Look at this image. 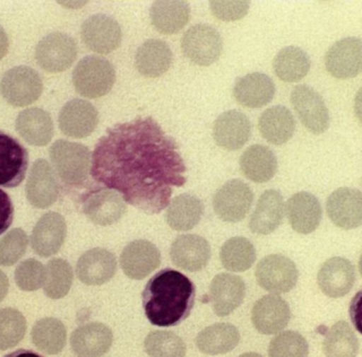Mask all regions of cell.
<instances>
[{"label": "cell", "mask_w": 362, "mask_h": 357, "mask_svg": "<svg viewBox=\"0 0 362 357\" xmlns=\"http://www.w3.org/2000/svg\"><path fill=\"white\" fill-rule=\"evenodd\" d=\"M177 147L152 120L110 128L95 146L91 175L148 214L170 205L172 189L185 182Z\"/></svg>", "instance_id": "cell-1"}, {"label": "cell", "mask_w": 362, "mask_h": 357, "mask_svg": "<svg viewBox=\"0 0 362 357\" xmlns=\"http://www.w3.org/2000/svg\"><path fill=\"white\" fill-rule=\"evenodd\" d=\"M195 294L189 277L176 270H161L148 280L142 293L146 318L163 328L178 326L191 314Z\"/></svg>", "instance_id": "cell-2"}, {"label": "cell", "mask_w": 362, "mask_h": 357, "mask_svg": "<svg viewBox=\"0 0 362 357\" xmlns=\"http://www.w3.org/2000/svg\"><path fill=\"white\" fill-rule=\"evenodd\" d=\"M76 92L87 99H99L107 95L116 83V70L107 59L88 55L78 61L72 72Z\"/></svg>", "instance_id": "cell-3"}, {"label": "cell", "mask_w": 362, "mask_h": 357, "mask_svg": "<svg viewBox=\"0 0 362 357\" xmlns=\"http://www.w3.org/2000/svg\"><path fill=\"white\" fill-rule=\"evenodd\" d=\"M53 169L69 186H80L88 178L91 154L88 147L76 142L57 140L49 150Z\"/></svg>", "instance_id": "cell-4"}, {"label": "cell", "mask_w": 362, "mask_h": 357, "mask_svg": "<svg viewBox=\"0 0 362 357\" xmlns=\"http://www.w3.org/2000/svg\"><path fill=\"white\" fill-rule=\"evenodd\" d=\"M42 89L44 85L40 74L28 66L11 68L0 83L2 97L15 107L31 105L40 99Z\"/></svg>", "instance_id": "cell-5"}, {"label": "cell", "mask_w": 362, "mask_h": 357, "mask_svg": "<svg viewBox=\"0 0 362 357\" xmlns=\"http://www.w3.org/2000/svg\"><path fill=\"white\" fill-rule=\"evenodd\" d=\"M183 54L198 66L212 65L223 52V40L215 28L204 23L189 28L181 40Z\"/></svg>", "instance_id": "cell-6"}, {"label": "cell", "mask_w": 362, "mask_h": 357, "mask_svg": "<svg viewBox=\"0 0 362 357\" xmlns=\"http://www.w3.org/2000/svg\"><path fill=\"white\" fill-rule=\"evenodd\" d=\"M78 56V46L74 37L54 32L40 40L35 50V59L45 71L59 73L69 69Z\"/></svg>", "instance_id": "cell-7"}, {"label": "cell", "mask_w": 362, "mask_h": 357, "mask_svg": "<svg viewBox=\"0 0 362 357\" xmlns=\"http://www.w3.org/2000/svg\"><path fill=\"white\" fill-rule=\"evenodd\" d=\"M257 284L274 294L291 292L298 282L299 272L295 262L280 254L264 257L255 270Z\"/></svg>", "instance_id": "cell-8"}, {"label": "cell", "mask_w": 362, "mask_h": 357, "mask_svg": "<svg viewBox=\"0 0 362 357\" xmlns=\"http://www.w3.org/2000/svg\"><path fill=\"white\" fill-rule=\"evenodd\" d=\"M252 189L243 181L230 180L213 197L215 214L225 222L238 223L248 214L252 205Z\"/></svg>", "instance_id": "cell-9"}, {"label": "cell", "mask_w": 362, "mask_h": 357, "mask_svg": "<svg viewBox=\"0 0 362 357\" xmlns=\"http://www.w3.org/2000/svg\"><path fill=\"white\" fill-rule=\"evenodd\" d=\"M291 105L310 133L321 135L329 127V111L325 99L312 87L299 85L291 95Z\"/></svg>", "instance_id": "cell-10"}, {"label": "cell", "mask_w": 362, "mask_h": 357, "mask_svg": "<svg viewBox=\"0 0 362 357\" xmlns=\"http://www.w3.org/2000/svg\"><path fill=\"white\" fill-rule=\"evenodd\" d=\"M81 37L89 50L100 54H110L120 46L122 30L112 17L95 14L83 23Z\"/></svg>", "instance_id": "cell-11"}, {"label": "cell", "mask_w": 362, "mask_h": 357, "mask_svg": "<svg viewBox=\"0 0 362 357\" xmlns=\"http://www.w3.org/2000/svg\"><path fill=\"white\" fill-rule=\"evenodd\" d=\"M327 71L339 80H348L362 72V40L358 37L342 38L336 42L325 54Z\"/></svg>", "instance_id": "cell-12"}, {"label": "cell", "mask_w": 362, "mask_h": 357, "mask_svg": "<svg viewBox=\"0 0 362 357\" xmlns=\"http://www.w3.org/2000/svg\"><path fill=\"white\" fill-rule=\"evenodd\" d=\"M25 195L29 203L40 210L50 207L59 199L57 175L45 159H38L32 165L25 184Z\"/></svg>", "instance_id": "cell-13"}, {"label": "cell", "mask_w": 362, "mask_h": 357, "mask_svg": "<svg viewBox=\"0 0 362 357\" xmlns=\"http://www.w3.org/2000/svg\"><path fill=\"white\" fill-rule=\"evenodd\" d=\"M28 167V150L12 135L0 131V186H19L25 180Z\"/></svg>", "instance_id": "cell-14"}, {"label": "cell", "mask_w": 362, "mask_h": 357, "mask_svg": "<svg viewBox=\"0 0 362 357\" xmlns=\"http://www.w3.org/2000/svg\"><path fill=\"white\" fill-rule=\"evenodd\" d=\"M67 224L59 212H50L37 221L31 235L32 250L42 258L57 254L65 242Z\"/></svg>", "instance_id": "cell-15"}, {"label": "cell", "mask_w": 362, "mask_h": 357, "mask_svg": "<svg viewBox=\"0 0 362 357\" xmlns=\"http://www.w3.org/2000/svg\"><path fill=\"white\" fill-rule=\"evenodd\" d=\"M98 123L97 108L85 99H71L59 112V129L67 137L76 139L88 137L97 128Z\"/></svg>", "instance_id": "cell-16"}, {"label": "cell", "mask_w": 362, "mask_h": 357, "mask_svg": "<svg viewBox=\"0 0 362 357\" xmlns=\"http://www.w3.org/2000/svg\"><path fill=\"white\" fill-rule=\"evenodd\" d=\"M160 250L148 240H135L125 246L120 256L123 272L131 279L141 280L158 269Z\"/></svg>", "instance_id": "cell-17"}, {"label": "cell", "mask_w": 362, "mask_h": 357, "mask_svg": "<svg viewBox=\"0 0 362 357\" xmlns=\"http://www.w3.org/2000/svg\"><path fill=\"white\" fill-rule=\"evenodd\" d=\"M327 212L340 229H354L362 225V193L358 189L341 187L334 191L327 202Z\"/></svg>", "instance_id": "cell-18"}, {"label": "cell", "mask_w": 362, "mask_h": 357, "mask_svg": "<svg viewBox=\"0 0 362 357\" xmlns=\"http://www.w3.org/2000/svg\"><path fill=\"white\" fill-rule=\"evenodd\" d=\"M291 308L278 295H266L253 305L251 320L261 334L274 335L286 328L291 320Z\"/></svg>", "instance_id": "cell-19"}, {"label": "cell", "mask_w": 362, "mask_h": 357, "mask_svg": "<svg viewBox=\"0 0 362 357\" xmlns=\"http://www.w3.org/2000/svg\"><path fill=\"white\" fill-rule=\"evenodd\" d=\"M83 212L95 224L108 226L122 218L127 212V203L118 191L102 189L87 195L83 203Z\"/></svg>", "instance_id": "cell-20"}, {"label": "cell", "mask_w": 362, "mask_h": 357, "mask_svg": "<svg viewBox=\"0 0 362 357\" xmlns=\"http://www.w3.org/2000/svg\"><path fill=\"white\" fill-rule=\"evenodd\" d=\"M245 295L244 280L233 274H218L211 282L210 301L213 311L219 317H226L235 311L244 301Z\"/></svg>", "instance_id": "cell-21"}, {"label": "cell", "mask_w": 362, "mask_h": 357, "mask_svg": "<svg viewBox=\"0 0 362 357\" xmlns=\"http://www.w3.org/2000/svg\"><path fill=\"white\" fill-rule=\"evenodd\" d=\"M76 276L87 286H102L114 278L117 272L115 255L105 248L87 250L76 263Z\"/></svg>", "instance_id": "cell-22"}, {"label": "cell", "mask_w": 362, "mask_h": 357, "mask_svg": "<svg viewBox=\"0 0 362 357\" xmlns=\"http://www.w3.org/2000/svg\"><path fill=\"white\" fill-rule=\"evenodd\" d=\"M251 123L246 114L238 110L223 112L213 127L215 143L223 150H240L250 139Z\"/></svg>", "instance_id": "cell-23"}, {"label": "cell", "mask_w": 362, "mask_h": 357, "mask_svg": "<svg viewBox=\"0 0 362 357\" xmlns=\"http://www.w3.org/2000/svg\"><path fill=\"white\" fill-rule=\"evenodd\" d=\"M355 279L354 265L341 257H334L325 261L318 273L321 291L332 298L346 296L352 290Z\"/></svg>", "instance_id": "cell-24"}, {"label": "cell", "mask_w": 362, "mask_h": 357, "mask_svg": "<svg viewBox=\"0 0 362 357\" xmlns=\"http://www.w3.org/2000/svg\"><path fill=\"white\" fill-rule=\"evenodd\" d=\"M172 261L187 272H198L206 267L211 258V246L198 235H181L171 246Z\"/></svg>", "instance_id": "cell-25"}, {"label": "cell", "mask_w": 362, "mask_h": 357, "mask_svg": "<svg viewBox=\"0 0 362 357\" xmlns=\"http://www.w3.org/2000/svg\"><path fill=\"white\" fill-rule=\"evenodd\" d=\"M114 334L101 322H90L78 327L70 337L72 350L81 357L105 356L112 346Z\"/></svg>", "instance_id": "cell-26"}, {"label": "cell", "mask_w": 362, "mask_h": 357, "mask_svg": "<svg viewBox=\"0 0 362 357\" xmlns=\"http://www.w3.org/2000/svg\"><path fill=\"white\" fill-rule=\"evenodd\" d=\"M286 212L293 231L304 235L316 231L322 219L320 202L306 191L295 193L287 201Z\"/></svg>", "instance_id": "cell-27"}, {"label": "cell", "mask_w": 362, "mask_h": 357, "mask_svg": "<svg viewBox=\"0 0 362 357\" xmlns=\"http://www.w3.org/2000/svg\"><path fill=\"white\" fill-rule=\"evenodd\" d=\"M276 85L264 73L253 72L235 80L233 95L240 105L248 108H261L274 99Z\"/></svg>", "instance_id": "cell-28"}, {"label": "cell", "mask_w": 362, "mask_h": 357, "mask_svg": "<svg viewBox=\"0 0 362 357\" xmlns=\"http://www.w3.org/2000/svg\"><path fill=\"white\" fill-rule=\"evenodd\" d=\"M284 214L283 195L278 190L269 189L259 197L257 207L251 216L249 227L252 233L257 235H269L280 226Z\"/></svg>", "instance_id": "cell-29"}, {"label": "cell", "mask_w": 362, "mask_h": 357, "mask_svg": "<svg viewBox=\"0 0 362 357\" xmlns=\"http://www.w3.org/2000/svg\"><path fill=\"white\" fill-rule=\"evenodd\" d=\"M15 127L28 144L36 147L50 143L54 131L50 114L40 108H28L21 111L17 116Z\"/></svg>", "instance_id": "cell-30"}, {"label": "cell", "mask_w": 362, "mask_h": 357, "mask_svg": "<svg viewBox=\"0 0 362 357\" xmlns=\"http://www.w3.org/2000/svg\"><path fill=\"white\" fill-rule=\"evenodd\" d=\"M172 61L173 53L169 44L163 40H146L136 52V69L146 78H159L167 73Z\"/></svg>", "instance_id": "cell-31"}, {"label": "cell", "mask_w": 362, "mask_h": 357, "mask_svg": "<svg viewBox=\"0 0 362 357\" xmlns=\"http://www.w3.org/2000/svg\"><path fill=\"white\" fill-rule=\"evenodd\" d=\"M259 129L266 141L274 145H283L295 133V118L285 106H274L262 114Z\"/></svg>", "instance_id": "cell-32"}, {"label": "cell", "mask_w": 362, "mask_h": 357, "mask_svg": "<svg viewBox=\"0 0 362 357\" xmlns=\"http://www.w3.org/2000/svg\"><path fill=\"white\" fill-rule=\"evenodd\" d=\"M240 171L245 177L255 183L272 180L278 171V160L270 148L252 145L245 150L240 159Z\"/></svg>", "instance_id": "cell-33"}, {"label": "cell", "mask_w": 362, "mask_h": 357, "mask_svg": "<svg viewBox=\"0 0 362 357\" xmlns=\"http://www.w3.org/2000/svg\"><path fill=\"white\" fill-rule=\"evenodd\" d=\"M240 341V335L236 327L219 322L204 329L196 337V346L202 353L221 356L235 349Z\"/></svg>", "instance_id": "cell-34"}, {"label": "cell", "mask_w": 362, "mask_h": 357, "mask_svg": "<svg viewBox=\"0 0 362 357\" xmlns=\"http://www.w3.org/2000/svg\"><path fill=\"white\" fill-rule=\"evenodd\" d=\"M189 4L185 1H155L151 6L150 17L157 31L176 34L189 23Z\"/></svg>", "instance_id": "cell-35"}, {"label": "cell", "mask_w": 362, "mask_h": 357, "mask_svg": "<svg viewBox=\"0 0 362 357\" xmlns=\"http://www.w3.org/2000/svg\"><path fill=\"white\" fill-rule=\"evenodd\" d=\"M204 210L202 200L189 193H181L172 200L168 207V224L174 231H189L200 222Z\"/></svg>", "instance_id": "cell-36"}, {"label": "cell", "mask_w": 362, "mask_h": 357, "mask_svg": "<svg viewBox=\"0 0 362 357\" xmlns=\"http://www.w3.org/2000/svg\"><path fill=\"white\" fill-rule=\"evenodd\" d=\"M310 69V56L299 47H285L274 59V73L283 82H299L308 75Z\"/></svg>", "instance_id": "cell-37"}, {"label": "cell", "mask_w": 362, "mask_h": 357, "mask_svg": "<svg viewBox=\"0 0 362 357\" xmlns=\"http://www.w3.org/2000/svg\"><path fill=\"white\" fill-rule=\"evenodd\" d=\"M32 343L49 356L61 353L67 341V330L57 318L46 317L35 322L31 331Z\"/></svg>", "instance_id": "cell-38"}, {"label": "cell", "mask_w": 362, "mask_h": 357, "mask_svg": "<svg viewBox=\"0 0 362 357\" xmlns=\"http://www.w3.org/2000/svg\"><path fill=\"white\" fill-rule=\"evenodd\" d=\"M257 259L255 246L247 238L233 237L221 246V261L226 270L242 273L252 267Z\"/></svg>", "instance_id": "cell-39"}, {"label": "cell", "mask_w": 362, "mask_h": 357, "mask_svg": "<svg viewBox=\"0 0 362 357\" xmlns=\"http://www.w3.org/2000/svg\"><path fill=\"white\" fill-rule=\"evenodd\" d=\"M323 351L327 357H356L359 341L350 325L338 322L325 335Z\"/></svg>", "instance_id": "cell-40"}, {"label": "cell", "mask_w": 362, "mask_h": 357, "mask_svg": "<svg viewBox=\"0 0 362 357\" xmlns=\"http://www.w3.org/2000/svg\"><path fill=\"white\" fill-rule=\"evenodd\" d=\"M74 284V271L69 262L62 258L49 261L46 265L44 292L51 299H61L69 293Z\"/></svg>", "instance_id": "cell-41"}, {"label": "cell", "mask_w": 362, "mask_h": 357, "mask_svg": "<svg viewBox=\"0 0 362 357\" xmlns=\"http://www.w3.org/2000/svg\"><path fill=\"white\" fill-rule=\"evenodd\" d=\"M25 331L27 320L21 312L13 308L0 310V351L18 345L25 337Z\"/></svg>", "instance_id": "cell-42"}, {"label": "cell", "mask_w": 362, "mask_h": 357, "mask_svg": "<svg viewBox=\"0 0 362 357\" xmlns=\"http://www.w3.org/2000/svg\"><path fill=\"white\" fill-rule=\"evenodd\" d=\"M144 348L150 357H185L187 347L175 333L154 331L146 337Z\"/></svg>", "instance_id": "cell-43"}, {"label": "cell", "mask_w": 362, "mask_h": 357, "mask_svg": "<svg viewBox=\"0 0 362 357\" xmlns=\"http://www.w3.org/2000/svg\"><path fill=\"white\" fill-rule=\"evenodd\" d=\"M310 353L308 341L300 333L285 331L270 341L269 357H308Z\"/></svg>", "instance_id": "cell-44"}, {"label": "cell", "mask_w": 362, "mask_h": 357, "mask_svg": "<svg viewBox=\"0 0 362 357\" xmlns=\"http://www.w3.org/2000/svg\"><path fill=\"white\" fill-rule=\"evenodd\" d=\"M27 234L21 229H14L8 231L0 240V265L12 267L16 265L27 252Z\"/></svg>", "instance_id": "cell-45"}, {"label": "cell", "mask_w": 362, "mask_h": 357, "mask_svg": "<svg viewBox=\"0 0 362 357\" xmlns=\"http://www.w3.org/2000/svg\"><path fill=\"white\" fill-rule=\"evenodd\" d=\"M15 282L21 291L34 292L44 286L46 267L36 259H27L15 270Z\"/></svg>", "instance_id": "cell-46"}, {"label": "cell", "mask_w": 362, "mask_h": 357, "mask_svg": "<svg viewBox=\"0 0 362 357\" xmlns=\"http://www.w3.org/2000/svg\"><path fill=\"white\" fill-rule=\"evenodd\" d=\"M250 4L248 1H211L212 14L219 20L235 21L246 16Z\"/></svg>", "instance_id": "cell-47"}, {"label": "cell", "mask_w": 362, "mask_h": 357, "mask_svg": "<svg viewBox=\"0 0 362 357\" xmlns=\"http://www.w3.org/2000/svg\"><path fill=\"white\" fill-rule=\"evenodd\" d=\"M14 218V206L10 195L0 189V235L8 231Z\"/></svg>", "instance_id": "cell-48"}, {"label": "cell", "mask_w": 362, "mask_h": 357, "mask_svg": "<svg viewBox=\"0 0 362 357\" xmlns=\"http://www.w3.org/2000/svg\"><path fill=\"white\" fill-rule=\"evenodd\" d=\"M350 317L355 329L362 335V290L351 301Z\"/></svg>", "instance_id": "cell-49"}, {"label": "cell", "mask_w": 362, "mask_h": 357, "mask_svg": "<svg viewBox=\"0 0 362 357\" xmlns=\"http://www.w3.org/2000/svg\"><path fill=\"white\" fill-rule=\"evenodd\" d=\"M8 37L6 32L4 31V28L0 25V59L6 56L8 51Z\"/></svg>", "instance_id": "cell-50"}, {"label": "cell", "mask_w": 362, "mask_h": 357, "mask_svg": "<svg viewBox=\"0 0 362 357\" xmlns=\"http://www.w3.org/2000/svg\"><path fill=\"white\" fill-rule=\"evenodd\" d=\"M8 291V279L4 272L0 271V303L6 298Z\"/></svg>", "instance_id": "cell-51"}, {"label": "cell", "mask_w": 362, "mask_h": 357, "mask_svg": "<svg viewBox=\"0 0 362 357\" xmlns=\"http://www.w3.org/2000/svg\"><path fill=\"white\" fill-rule=\"evenodd\" d=\"M354 110L358 120L362 123V87L357 92L354 101Z\"/></svg>", "instance_id": "cell-52"}, {"label": "cell", "mask_w": 362, "mask_h": 357, "mask_svg": "<svg viewBox=\"0 0 362 357\" xmlns=\"http://www.w3.org/2000/svg\"><path fill=\"white\" fill-rule=\"evenodd\" d=\"M4 357H42L31 350L19 349Z\"/></svg>", "instance_id": "cell-53"}, {"label": "cell", "mask_w": 362, "mask_h": 357, "mask_svg": "<svg viewBox=\"0 0 362 357\" xmlns=\"http://www.w3.org/2000/svg\"><path fill=\"white\" fill-rule=\"evenodd\" d=\"M238 357H263L262 356H259V354L257 353H253V352H250V353H244L242 354V356Z\"/></svg>", "instance_id": "cell-54"}, {"label": "cell", "mask_w": 362, "mask_h": 357, "mask_svg": "<svg viewBox=\"0 0 362 357\" xmlns=\"http://www.w3.org/2000/svg\"><path fill=\"white\" fill-rule=\"evenodd\" d=\"M359 271H361V274L362 276V255L361 259H359Z\"/></svg>", "instance_id": "cell-55"}]
</instances>
